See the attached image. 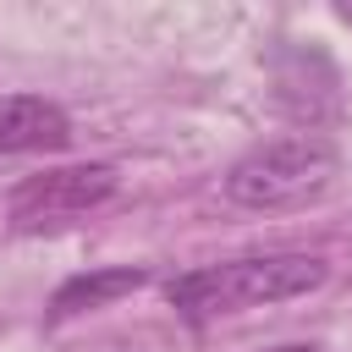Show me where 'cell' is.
<instances>
[{"instance_id": "5b68a950", "label": "cell", "mask_w": 352, "mask_h": 352, "mask_svg": "<svg viewBox=\"0 0 352 352\" xmlns=\"http://www.w3.org/2000/svg\"><path fill=\"white\" fill-rule=\"evenodd\" d=\"M143 280H148V270H138V264H116V270L72 275V280H60V286H55L50 314H55V319H72V314H82V308H104V302H116V297L138 292Z\"/></svg>"}, {"instance_id": "52a82bcc", "label": "cell", "mask_w": 352, "mask_h": 352, "mask_svg": "<svg viewBox=\"0 0 352 352\" xmlns=\"http://www.w3.org/2000/svg\"><path fill=\"white\" fill-rule=\"evenodd\" d=\"M341 16H346V22H352V6H341Z\"/></svg>"}, {"instance_id": "8992f818", "label": "cell", "mask_w": 352, "mask_h": 352, "mask_svg": "<svg viewBox=\"0 0 352 352\" xmlns=\"http://www.w3.org/2000/svg\"><path fill=\"white\" fill-rule=\"evenodd\" d=\"M270 352H319V346H270Z\"/></svg>"}, {"instance_id": "7a4b0ae2", "label": "cell", "mask_w": 352, "mask_h": 352, "mask_svg": "<svg viewBox=\"0 0 352 352\" xmlns=\"http://www.w3.org/2000/svg\"><path fill=\"white\" fill-rule=\"evenodd\" d=\"M336 165H341V154L330 138H314V132L275 138L226 170V198L242 209H292V204L319 198L336 182Z\"/></svg>"}, {"instance_id": "3957f363", "label": "cell", "mask_w": 352, "mask_h": 352, "mask_svg": "<svg viewBox=\"0 0 352 352\" xmlns=\"http://www.w3.org/2000/svg\"><path fill=\"white\" fill-rule=\"evenodd\" d=\"M116 187H121L116 165H60V170L28 176L11 192V220L44 226V220H60V214H88L104 198H116Z\"/></svg>"}, {"instance_id": "6da1fadb", "label": "cell", "mask_w": 352, "mask_h": 352, "mask_svg": "<svg viewBox=\"0 0 352 352\" xmlns=\"http://www.w3.org/2000/svg\"><path fill=\"white\" fill-rule=\"evenodd\" d=\"M324 275H330V264L319 253H253V258L176 275L170 302L187 319H214V314H236V308H258V302L308 297L324 286Z\"/></svg>"}, {"instance_id": "277c9868", "label": "cell", "mask_w": 352, "mask_h": 352, "mask_svg": "<svg viewBox=\"0 0 352 352\" xmlns=\"http://www.w3.org/2000/svg\"><path fill=\"white\" fill-rule=\"evenodd\" d=\"M66 143H72V121L60 104H50L38 94L0 99V154H44V148H66Z\"/></svg>"}]
</instances>
